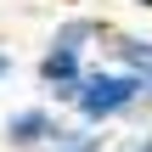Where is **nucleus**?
<instances>
[{
  "instance_id": "f257e3e1",
  "label": "nucleus",
  "mask_w": 152,
  "mask_h": 152,
  "mask_svg": "<svg viewBox=\"0 0 152 152\" xmlns=\"http://www.w3.org/2000/svg\"><path fill=\"white\" fill-rule=\"evenodd\" d=\"M141 107H147V79L130 73V68H113V62L90 68L85 85H79V96H73V118L96 124V130H113V124L135 118Z\"/></svg>"
},
{
  "instance_id": "f03ea898",
  "label": "nucleus",
  "mask_w": 152,
  "mask_h": 152,
  "mask_svg": "<svg viewBox=\"0 0 152 152\" xmlns=\"http://www.w3.org/2000/svg\"><path fill=\"white\" fill-rule=\"evenodd\" d=\"M56 135H62V118H56L45 102H34V107H11V113L0 118V141H6L11 152H45Z\"/></svg>"
},
{
  "instance_id": "7ed1b4c3",
  "label": "nucleus",
  "mask_w": 152,
  "mask_h": 152,
  "mask_svg": "<svg viewBox=\"0 0 152 152\" xmlns=\"http://www.w3.org/2000/svg\"><path fill=\"white\" fill-rule=\"evenodd\" d=\"M85 73H90V56H79V51H56V45H45V51H39V62H34L39 90H45L51 102H62V107H73V96H79Z\"/></svg>"
},
{
  "instance_id": "20e7f679",
  "label": "nucleus",
  "mask_w": 152,
  "mask_h": 152,
  "mask_svg": "<svg viewBox=\"0 0 152 152\" xmlns=\"http://www.w3.org/2000/svg\"><path fill=\"white\" fill-rule=\"evenodd\" d=\"M107 39H113V23H102V17H90V11H73V17H62V23L51 28V39H45V45L90 56V45H107Z\"/></svg>"
},
{
  "instance_id": "39448f33",
  "label": "nucleus",
  "mask_w": 152,
  "mask_h": 152,
  "mask_svg": "<svg viewBox=\"0 0 152 152\" xmlns=\"http://www.w3.org/2000/svg\"><path fill=\"white\" fill-rule=\"evenodd\" d=\"M102 51H107V62H113V68H130V73L152 79V34H130V28H113V39H107Z\"/></svg>"
},
{
  "instance_id": "423d86ee",
  "label": "nucleus",
  "mask_w": 152,
  "mask_h": 152,
  "mask_svg": "<svg viewBox=\"0 0 152 152\" xmlns=\"http://www.w3.org/2000/svg\"><path fill=\"white\" fill-rule=\"evenodd\" d=\"M45 152H113V147H107V130H96V124H79V118H73V124H62V135H56Z\"/></svg>"
},
{
  "instance_id": "0eeeda50",
  "label": "nucleus",
  "mask_w": 152,
  "mask_h": 152,
  "mask_svg": "<svg viewBox=\"0 0 152 152\" xmlns=\"http://www.w3.org/2000/svg\"><path fill=\"white\" fill-rule=\"evenodd\" d=\"M113 152H152V130H135V135H124Z\"/></svg>"
},
{
  "instance_id": "6e6552de",
  "label": "nucleus",
  "mask_w": 152,
  "mask_h": 152,
  "mask_svg": "<svg viewBox=\"0 0 152 152\" xmlns=\"http://www.w3.org/2000/svg\"><path fill=\"white\" fill-rule=\"evenodd\" d=\"M11 79V51H0V85Z\"/></svg>"
},
{
  "instance_id": "1a4fd4ad",
  "label": "nucleus",
  "mask_w": 152,
  "mask_h": 152,
  "mask_svg": "<svg viewBox=\"0 0 152 152\" xmlns=\"http://www.w3.org/2000/svg\"><path fill=\"white\" fill-rule=\"evenodd\" d=\"M130 6H135V11H152V0H130Z\"/></svg>"
},
{
  "instance_id": "9d476101",
  "label": "nucleus",
  "mask_w": 152,
  "mask_h": 152,
  "mask_svg": "<svg viewBox=\"0 0 152 152\" xmlns=\"http://www.w3.org/2000/svg\"><path fill=\"white\" fill-rule=\"evenodd\" d=\"M147 107H152V79H147Z\"/></svg>"
}]
</instances>
